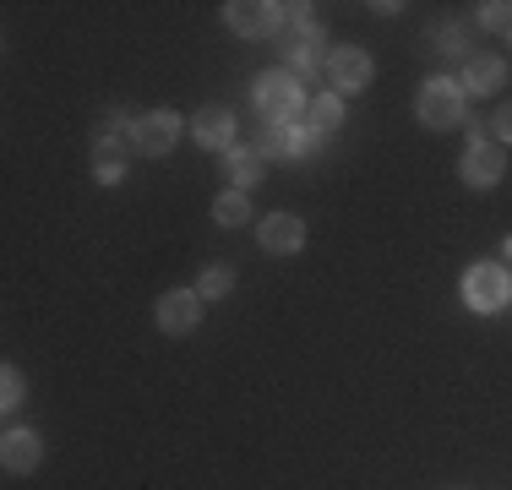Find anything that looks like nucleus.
<instances>
[{
	"label": "nucleus",
	"mask_w": 512,
	"mask_h": 490,
	"mask_svg": "<svg viewBox=\"0 0 512 490\" xmlns=\"http://www.w3.org/2000/svg\"><path fill=\"white\" fill-rule=\"evenodd\" d=\"M327 82H333L338 93H360L365 82H371V55L365 49H333V60H327Z\"/></svg>",
	"instance_id": "nucleus-8"
},
{
	"label": "nucleus",
	"mask_w": 512,
	"mask_h": 490,
	"mask_svg": "<svg viewBox=\"0 0 512 490\" xmlns=\"http://www.w3.org/2000/svg\"><path fill=\"white\" fill-rule=\"evenodd\" d=\"M507 256H512V240H507Z\"/></svg>",
	"instance_id": "nucleus-23"
},
{
	"label": "nucleus",
	"mask_w": 512,
	"mask_h": 490,
	"mask_svg": "<svg viewBox=\"0 0 512 490\" xmlns=\"http://www.w3.org/2000/svg\"><path fill=\"white\" fill-rule=\"evenodd\" d=\"M229 289H235V273H229L224 262L202 267V278H197V294H202V300H224Z\"/></svg>",
	"instance_id": "nucleus-16"
},
{
	"label": "nucleus",
	"mask_w": 512,
	"mask_h": 490,
	"mask_svg": "<svg viewBox=\"0 0 512 490\" xmlns=\"http://www.w3.org/2000/svg\"><path fill=\"white\" fill-rule=\"evenodd\" d=\"M93 164H99V180H104V186H120V180H126V153H120L115 142H104Z\"/></svg>",
	"instance_id": "nucleus-17"
},
{
	"label": "nucleus",
	"mask_w": 512,
	"mask_h": 490,
	"mask_svg": "<svg viewBox=\"0 0 512 490\" xmlns=\"http://www.w3.org/2000/svg\"><path fill=\"white\" fill-rule=\"evenodd\" d=\"M39 458H44V441L33 431H6V436H0V463H6L11 474H33V469H39Z\"/></svg>",
	"instance_id": "nucleus-11"
},
{
	"label": "nucleus",
	"mask_w": 512,
	"mask_h": 490,
	"mask_svg": "<svg viewBox=\"0 0 512 490\" xmlns=\"http://www.w3.org/2000/svg\"><path fill=\"white\" fill-rule=\"evenodd\" d=\"M251 93H256V104H262L267 126H295V115L311 104V98L300 93V77H295V71H262Z\"/></svg>",
	"instance_id": "nucleus-1"
},
{
	"label": "nucleus",
	"mask_w": 512,
	"mask_h": 490,
	"mask_svg": "<svg viewBox=\"0 0 512 490\" xmlns=\"http://www.w3.org/2000/svg\"><path fill=\"white\" fill-rule=\"evenodd\" d=\"M480 22L496 28V33H512V6L507 0H491V6H480Z\"/></svg>",
	"instance_id": "nucleus-20"
},
{
	"label": "nucleus",
	"mask_w": 512,
	"mask_h": 490,
	"mask_svg": "<svg viewBox=\"0 0 512 490\" xmlns=\"http://www.w3.org/2000/svg\"><path fill=\"white\" fill-rule=\"evenodd\" d=\"M311 131H295V126H267L262 137H256L251 153L256 158H300V153H311Z\"/></svg>",
	"instance_id": "nucleus-10"
},
{
	"label": "nucleus",
	"mask_w": 512,
	"mask_h": 490,
	"mask_svg": "<svg viewBox=\"0 0 512 490\" xmlns=\"http://www.w3.org/2000/svg\"><path fill=\"white\" fill-rule=\"evenodd\" d=\"M414 115H420L431 131H453L458 120H463V82L431 77V82L420 88V98H414Z\"/></svg>",
	"instance_id": "nucleus-2"
},
{
	"label": "nucleus",
	"mask_w": 512,
	"mask_h": 490,
	"mask_svg": "<svg viewBox=\"0 0 512 490\" xmlns=\"http://www.w3.org/2000/svg\"><path fill=\"white\" fill-rule=\"evenodd\" d=\"M256 175H262V158L256 153H229V180H235L240 191L256 186Z\"/></svg>",
	"instance_id": "nucleus-18"
},
{
	"label": "nucleus",
	"mask_w": 512,
	"mask_h": 490,
	"mask_svg": "<svg viewBox=\"0 0 512 490\" xmlns=\"http://www.w3.org/2000/svg\"><path fill=\"white\" fill-rule=\"evenodd\" d=\"M507 82V66L496 55H469L463 66V93H496Z\"/></svg>",
	"instance_id": "nucleus-12"
},
{
	"label": "nucleus",
	"mask_w": 512,
	"mask_h": 490,
	"mask_svg": "<svg viewBox=\"0 0 512 490\" xmlns=\"http://www.w3.org/2000/svg\"><path fill=\"white\" fill-rule=\"evenodd\" d=\"M502 169H507V147H502V142H480V137H469V153H463L458 175L469 180L474 191H491L496 180H502Z\"/></svg>",
	"instance_id": "nucleus-5"
},
{
	"label": "nucleus",
	"mask_w": 512,
	"mask_h": 490,
	"mask_svg": "<svg viewBox=\"0 0 512 490\" xmlns=\"http://www.w3.org/2000/svg\"><path fill=\"white\" fill-rule=\"evenodd\" d=\"M289 17V6H273V0H229L224 6V22L246 39H262V33H278Z\"/></svg>",
	"instance_id": "nucleus-4"
},
{
	"label": "nucleus",
	"mask_w": 512,
	"mask_h": 490,
	"mask_svg": "<svg viewBox=\"0 0 512 490\" xmlns=\"http://www.w3.org/2000/svg\"><path fill=\"white\" fill-rule=\"evenodd\" d=\"M496 142H512V98L496 109Z\"/></svg>",
	"instance_id": "nucleus-22"
},
{
	"label": "nucleus",
	"mask_w": 512,
	"mask_h": 490,
	"mask_svg": "<svg viewBox=\"0 0 512 490\" xmlns=\"http://www.w3.org/2000/svg\"><path fill=\"white\" fill-rule=\"evenodd\" d=\"M213 218H218V224H229V229L246 224V218H251V196H246V191H224V196L213 202Z\"/></svg>",
	"instance_id": "nucleus-15"
},
{
	"label": "nucleus",
	"mask_w": 512,
	"mask_h": 490,
	"mask_svg": "<svg viewBox=\"0 0 512 490\" xmlns=\"http://www.w3.org/2000/svg\"><path fill=\"white\" fill-rule=\"evenodd\" d=\"M180 137V115H169V109H153V115H142L137 126H131V147H137L142 158H164L169 147Z\"/></svg>",
	"instance_id": "nucleus-6"
},
{
	"label": "nucleus",
	"mask_w": 512,
	"mask_h": 490,
	"mask_svg": "<svg viewBox=\"0 0 512 490\" xmlns=\"http://www.w3.org/2000/svg\"><path fill=\"white\" fill-rule=\"evenodd\" d=\"M197 322H202V294L197 289H169L164 300H158V327H164V333H191Z\"/></svg>",
	"instance_id": "nucleus-7"
},
{
	"label": "nucleus",
	"mask_w": 512,
	"mask_h": 490,
	"mask_svg": "<svg viewBox=\"0 0 512 490\" xmlns=\"http://www.w3.org/2000/svg\"><path fill=\"white\" fill-rule=\"evenodd\" d=\"M22 392H28V382H22V371L17 365H6V376H0V409H22Z\"/></svg>",
	"instance_id": "nucleus-19"
},
{
	"label": "nucleus",
	"mask_w": 512,
	"mask_h": 490,
	"mask_svg": "<svg viewBox=\"0 0 512 490\" xmlns=\"http://www.w3.org/2000/svg\"><path fill=\"white\" fill-rule=\"evenodd\" d=\"M306 120H311V137L338 131V126H344V104H338V98H311V104H306Z\"/></svg>",
	"instance_id": "nucleus-14"
},
{
	"label": "nucleus",
	"mask_w": 512,
	"mask_h": 490,
	"mask_svg": "<svg viewBox=\"0 0 512 490\" xmlns=\"http://www.w3.org/2000/svg\"><path fill=\"white\" fill-rule=\"evenodd\" d=\"M507 300H512V278L496 262H480V267H469V273H463V305H469V311L491 316V311H502Z\"/></svg>",
	"instance_id": "nucleus-3"
},
{
	"label": "nucleus",
	"mask_w": 512,
	"mask_h": 490,
	"mask_svg": "<svg viewBox=\"0 0 512 490\" xmlns=\"http://www.w3.org/2000/svg\"><path fill=\"white\" fill-rule=\"evenodd\" d=\"M256 240H262V251L289 256V251H300V245H306V224H300L295 213H267L262 229H256Z\"/></svg>",
	"instance_id": "nucleus-9"
},
{
	"label": "nucleus",
	"mask_w": 512,
	"mask_h": 490,
	"mask_svg": "<svg viewBox=\"0 0 512 490\" xmlns=\"http://www.w3.org/2000/svg\"><path fill=\"white\" fill-rule=\"evenodd\" d=\"M120 131H126V120H120V115H115V109H109V115L99 120V131H93V137H99V147H104V142H115V137H120Z\"/></svg>",
	"instance_id": "nucleus-21"
},
{
	"label": "nucleus",
	"mask_w": 512,
	"mask_h": 490,
	"mask_svg": "<svg viewBox=\"0 0 512 490\" xmlns=\"http://www.w3.org/2000/svg\"><path fill=\"white\" fill-rule=\"evenodd\" d=\"M191 131H197L202 147H229L235 142V115H229V109H202V115L191 120Z\"/></svg>",
	"instance_id": "nucleus-13"
}]
</instances>
